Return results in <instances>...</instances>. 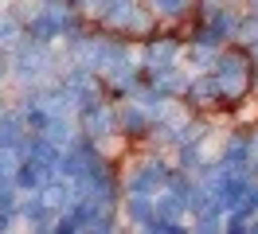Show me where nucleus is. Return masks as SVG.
<instances>
[{
  "instance_id": "obj_1",
  "label": "nucleus",
  "mask_w": 258,
  "mask_h": 234,
  "mask_svg": "<svg viewBox=\"0 0 258 234\" xmlns=\"http://www.w3.org/2000/svg\"><path fill=\"white\" fill-rule=\"evenodd\" d=\"M184 4H188V0H157V8H161V12H180Z\"/></svg>"
}]
</instances>
